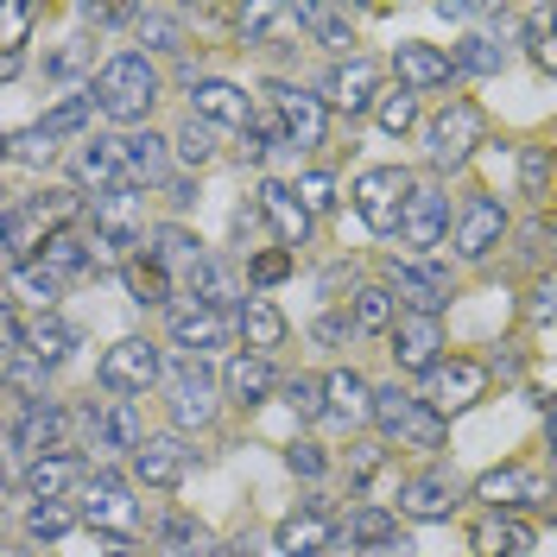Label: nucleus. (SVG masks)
I'll return each mask as SVG.
<instances>
[{"mask_svg": "<svg viewBox=\"0 0 557 557\" xmlns=\"http://www.w3.org/2000/svg\"><path fill=\"white\" fill-rule=\"evenodd\" d=\"M159 545H165V557H203L209 552V532L190 513H172V520L159 525Z\"/></svg>", "mask_w": 557, "mask_h": 557, "instance_id": "40", "label": "nucleus"}, {"mask_svg": "<svg viewBox=\"0 0 557 557\" xmlns=\"http://www.w3.org/2000/svg\"><path fill=\"white\" fill-rule=\"evenodd\" d=\"M298 26H311L323 45H348V13L336 7H298Z\"/></svg>", "mask_w": 557, "mask_h": 557, "instance_id": "47", "label": "nucleus"}, {"mask_svg": "<svg viewBox=\"0 0 557 557\" xmlns=\"http://www.w3.org/2000/svg\"><path fill=\"white\" fill-rule=\"evenodd\" d=\"M292 469L298 475H323V450L317 444H292Z\"/></svg>", "mask_w": 557, "mask_h": 557, "instance_id": "55", "label": "nucleus"}, {"mask_svg": "<svg viewBox=\"0 0 557 557\" xmlns=\"http://www.w3.org/2000/svg\"><path fill=\"white\" fill-rule=\"evenodd\" d=\"M374 424H381L386 437L412 444V450H444V437H450L444 412H437L431 399H412L406 386H381V393H374Z\"/></svg>", "mask_w": 557, "mask_h": 557, "instance_id": "2", "label": "nucleus"}, {"mask_svg": "<svg viewBox=\"0 0 557 557\" xmlns=\"http://www.w3.org/2000/svg\"><path fill=\"white\" fill-rule=\"evenodd\" d=\"M83 424L96 431V450H127V456L146 450V424H139L134 399H102V406L83 412Z\"/></svg>", "mask_w": 557, "mask_h": 557, "instance_id": "10", "label": "nucleus"}, {"mask_svg": "<svg viewBox=\"0 0 557 557\" xmlns=\"http://www.w3.org/2000/svg\"><path fill=\"white\" fill-rule=\"evenodd\" d=\"M152 102H159V70L146 64L139 51L102 64V76H96V108H102L108 121H146Z\"/></svg>", "mask_w": 557, "mask_h": 557, "instance_id": "1", "label": "nucleus"}, {"mask_svg": "<svg viewBox=\"0 0 557 557\" xmlns=\"http://www.w3.org/2000/svg\"><path fill=\"white\" fill-rule=\"evenodd\" d=\"M330 399H336V418H343V424H361V418H374V393H368V381H361V374H355V368H336V374H330Z\"/></svg>", "mask_w": 557, "mask_h": 557, "instance_id": "35", "label": "nucleus"}, {"mask_svg": "<svg viewBox=\"0 0 557 557\" xmlns=\"http://www.w3.org/2000/svg\"><path fill=\"white\" fill-rule=\"evenodd\" d=\"M172 418L184 424V431H190V424L203 431L209 418H215V381H209L203 361H184V368H177V381H172Z\"/></svg>", "mask_w": 557, "mask_h": 557, "instance_id": "19", "label": "nucleus"}, {"mask_svg": "<svg viewBox=\"0 0 557 557\" xmlns=\"http://www.w3.org/2000/svg\"><path fill=\"white\" fill-rule=\"evenodd\" d=\"M532 317H557V273L539 278V292H532Z\"/></svg>", "mask_w": 557, "mask_h": 557, "instance_id": "56", "label": "nucleus"}, {"mask_svg": "<svg viewBox=\"0 0 557 557\" xmlns=\"http://www.w3.org/2000/svg\"><path fill=\"white\" fill-rule=\"evenodd\" d=\"M64 437V406L58 399H38V406H26V412L13 418V456H33V462H45V450Z\"/></svg>", "mask_w": 557, "mask_h": 557, "instance_id": "17", "label": "nucleus"}, {"mask_svg": "<svg viewBox=\"0 0 557 557\" xmlns=\"http://www.w3.org/2000/svg\"><path fill=\"white\" fill-rule=\"evenodd\" d=\"M83 64H89V45H83V38H70L64 51L51 58V76H70V70H83Z\"/></svg>", "mask_w": 557, "mask_h": 557, "instance_id": "54", "label": "nucleus"}, {"mask_svg": "<svg viewBox=\"0 0 557 557\" xmlns=\"http://www.w3.org/2000/svg\"><path fill=\"white\" fill-rule=\"evenodd\" d=\"M89 114H96V89H89V96H70V102H58L33 127L38 146H51V139H64V134H83V127H89Z\"/></svg>", "mask_w": 557, "mask_h": 557, "instance_id": "37", "label": "nucleus"}, {"mask_svg": "<svg viewBox=\"0 0 557 557\" xmlns=\"http://www.w3.org/2000/svg\"><path fill=\"white\" fill-rule=\"evenodd\" d=\"M184 292H190V305H203V311H228V305L242 298V292H235V278H228V267H215V260H209Z\"/></svg>", "mask_w": 557, "mask_h": 557, "instance_id": "39", "label": "nucleus"}, {"mask_svg": "<svg viewBox=\"0 0 557 557\" xmlns=\"http://www.w3.org/2000/svg\"><path fill=\"white\" fill-rule=\"evenodd\" d=\"M76 482H83V462H76V456H45V462L26 469V494H33L38 507H45V500H64Z\"/></svg>", "mask_w": 557, "mask_h": 557, "instance_id": "31", "label": "nucleus"}, {"mask_svg": "<svg viewBox=\"0 0 557 557\" xmlns=\"http://www.w3.org/2000/svg\"><path fill=\"white\" fill-rule=\"evenodd\" d=\"M209 557H260V552H253V539H235V545H222V552H209Z\"/></svg>", "mask_w": 557, "mask_h": 557, "instance_id": "60", "label": "nucleus"}, {"mask_svg": "<svg viewBox=\"0 0 557 557\" xmlns=\"http://www.w3.org/2000/svg\"><path fill=\"white\" fill-rule=\"evenodd\" d=\"M482 393H487V368L475 355L437 361V374H431V406H437V412H462V406H475Z\"/></svg>", "mask_w": 557, "mask_h": 557, "instance_id": "11", "label": "nucleus"}, {"mask_svg": "<svg viewBox=\"0 0 557 557\" xmlns=\"http://www.w3.org/2000/svg\"><path fill=\"white\" fill-rule=\"evenodd\" d=\"M292 267H298L292 247H260V253L247 260V278H253V285H278V278H292Z\"/></svg>", "mask_w": 557, "mask_h": 557, "instance_id": "46", "label": "nucleus"}, {"mask_svg": "<svg viewBox=\"0 0 557 557\" xmlns=\"http://www.w3.org/2000/svg\"><path fill=\"white\" fill-rule=\"evenodd\" d=\"M437 348H444L437 317L399 311V323H393V361H399L406 374H437Z\"/></svg>", "mask_w": 557, "mask_h": 557, "instance_id": "9", "label": "nucleus"}, {"mask_svg": "<svg viewBox=\"0 0 557 557\" xmlns=\"http://www.w3.org/2000/svg\"><path fill=\"white\" fill-rule=\"evenodd\" d=\"M475 500H487L494 513H507V507H525V500H545V482H539L532 462H500V469H487L475 482Z\"/></svg>", "mask_w": 557, "mask_h": 557, "instance_id": "13", "label": "nucleus"}, {"mask_svg": "<svg viewBox=\"0 0 557 557\" xmlns=\"http://www.w3.org/2000/svg\"><path fill=\"white\" fill-rule=\"evenodd\" d=\"M456 507V482L450 475H412V482L399 487V513H412V520H450Z\"/></svg>", "mask_w": 557, "mask_h": 557, "instance_id": "27", "label": "nucleus"}, {"mask_svg": "<svg viewBox=\"0 0 557 557\" xmlns=\"http://www.w3.org/2000/svg\"><path fill=\"white\" fill-rule=\"evenodd\" d=\"M444 235H450V197L431 190V184H418L412 203H406V222H399V242L424 253V247H437Z\"/></svg>", "mask_w": 557, "mask_h": 557, "instance_id": "12", "label": "nucleus"}, {"mask_svg": "<svg viewBox=\"0 0 557 557\" xmlns=\"http://www.w3.org/2000/svg\"><path fill=\"white\" fill-rule=\"evenodd\" d=\"M267 102L278 108V121H285V139H292V146H323V102H317V96H305L298 83H273Z\"/></svg>", "mask_w": 557, "mask_h": 557, "instance_id": "15", "label": "nucleus"}, {"mask_svg": "<svg viewBox=\"0 0 557 557\" xmlns=\"http://www.w3.org/2000/svg\"><path fill=\"white\" fill-rule=\"evenodd\" d=\"M13 557H26V552H13Z\"/></svg>", "mask_w": 557, "mask_h": 557, "instance_id": "64", "label": "nucleus"}, {"mask_svg": "<svg viewBox=\"0 0 557 557\" xmlns=\"http://www.w3.org/2000/svg\"><path fill=\"white\" fill-rule=\"evenodd\" d=\"M190 114H203L209 127H242L253 121V108L235 83H222V76H203V83H190Z\"/></svg>", "mask_w": 557, "mask_h": 557, "instance_id": "18", "label": "nucleus"}, {"mask_svg": "<svg viewBox=\"0 0 557 557\" xmlns=\"http://www.w3.org/2000/svg\"><path fill=\"white\" fill-rule=\"evenodd\" d=\"M96 242L121 247V253L146 242V197H134V184H127V190H108V197H96Z\"/></svg>", "mask_w": 557, "mask_h": 557, "instance_id": "8", "label": "nucleus"}, {"mask_svg": "<svg viewBox=\"0 0 557 557\" xmlns=\"http://www.w3.org/2000/svg\"><path fill=\"white\" fill-rule=\"evenodd\" d=\"M393 292H399L412 311L437 317L450 305V273H437V267H399V260H393Z\"/></svg>", "mask_w": 557, "mask_h": 557, "instance_id": "25", "label": "nucleus"}, {"mask_svg": "<svg viewBox=\"0 0 557 557\" xmlns=\"http://www.w3.org/2000/svg\"><path fill=\"white\" fill-rule=\"evenodd\" d=\"M399 317H393V292L386 285H368V292H355V330H393Z\"/></svg>", "mask_w": 557, "mask_h": 557, "instance_id": "43", "label": "nucleus"}, {"mask_svg": "<svg viewBox=\"0 0 557 557\" xmlns=\"http://www.w3.org/2000/svg\"><path fill=\"white\" fill-rule=\"evenodd\" d=\"M70 525H76V513H70L64 500H45V507L26 513V532H33V539H64Z\"/></svg>", "mask_w": 557, "mask_h": 557, "instance_id": "48", "label": "nucleus"}, {"mask_svg": "<svg viewBox=\"0 0 557 557\" xmlns=\"http://www.w3.org/2000/svg\"><path fill=\"white\" fill-rule=\"evenodd\" d=\"M152 253H159V267H165V273H177L184 285H190V278L209 267L203 242H197L190 228H159V247H152Z\"/></svg>", "mask_w": 557, "mask_h": 557, "instance_id": "30", "label": "nucleus"}, {"mask_svg": "<svg viewBox=\"0 0 557 557\" xmlns=\"http://www.w3.org/2000/svg\"><path fill=\"white\" fill-rule=\"evenodd\" d=\"M38 247H45V253L26 267V285H33L45 305H51L64 285H76V278L96 273V253H89V242H83L76 228H64V235H51V242H38Z\"/></svg>", "mask_w": 557, "mask_h": 557, "instance_id": "3", "label": "nucleus"}, {"mask_svg": "<svg viewBox=\"0 0 557 557\" xmlns=\"http://www.w3.org/2000/svg\"><path fill=\"white\" fill-rule=\"evenodd\" d=\"M235 235H242V242L260 235V209H235Z\"/></svg>", "mask_w": 557, "mask_h": 557, "instance_id": "59", "label": "nucleus"}, {"mask_svg": "<svg viewBox=\"0 0 557 557\" xmlns=\"http://www.w3.org/2000/svg\"><path fill=\"white\" fill-rule=\"evenodd\" d=\"M368 557H412V545H406V539H393V545H381V552H368Z\"/></svg>", "mask_w": 557, "mask_h": 557, "instance_id": "61", "label": "nucleus"}, {"mask_svg": "<svg viewBox=\"0 0 557 557\" xmlns=\"http://www.w3.org/2000/svg\"><path fill=\"white\" fill-rule=\"evenodd\" d=\"M532 58L557 76V7L552 13H532Z\"/></svg>", "mask_w": 557, "mask_h": 557, "instance_id": "51", "label": "nucleus"}, {"mask_svg": "<svg viewBox=\"0 0 557 557\" xmlns=\"http://www.w3.org/2000/svg\"><path fill=\"white\" fill-rule=\"evenodd\" d=\"M96 381L108 386V393H146V386L159 381V348L139 343V336H121V343L102 355V368H96Z\"/></svg>", "mask_w": 557, "mask_h": 557, "instance_id": "7", "label": "nucleus"}, {"mask_svg": "<svg viewBox=\"0 0 557 557\" xmlns=\"http://www.w3.org/2000/svg\"><path fill=\"white\" fill-rule=\"evenodd\" d=\"M500 64H507V58H500L494 38H462V45H456V70H469V76H500Z\"/></svg>", "mask_w": 557, "mask_h": 557, "instance_id": "44", "label": "nucleus"}, {"mask_svg": "<svg viewBox=\"0 0 557 557\" xmlns=\"http://www.w3.org/2000/svg\"><path fill=\"white\" fill-rule=\"evenodd\" d=\"M127 177L134 184H165V139L159 134H127Z\"/></svg>", "mask_w": 557, "mask_h": 557, "instance_id": "38", "label": "nucleus"}, {"mask_svg": "<svg viewBox=\"0 0 557 557\" xmlns=\"http://www.w3.org/2000/svg\"><path fill=\"white\" fill-rule=\"evenodd\" d=\"M70 172H76V184H96L102 197L134 184V177H127V146H121V139H89V146H76Z\"/></svg>", "mask_w": 557, "mask_h": 557, "instance_id": "14", "label": "nucleus"}, {"mask_svg": "<svg viewBox=\"0 0 557 557\" xmlns=\"http://www.w3.org/2000/svg\"><path fill=\"white\" fill-rule=\"evenodd\" d=\"M121 278H127L134 305H165V298H172V273L159 267V253H127Z\"/></svg>", "mask_w": 557, "mask_h": 557, "instance_id": "32", "label": "nucleus"}, {"mask_svg": "<svg viewBox=\"0 0 557 557\" xmlns=\"http://www.w3.org/2000/svg\"><path fill=\"white\" fill-rule=\"evenodd\" d=\"M209 152H215V134H209V121L190 114V127L177 134V159H184V165H209Z\"/></svg>", "mask_w": 557, "mask_h": 557, "instance_id": "49", "label": "nucleus"}, {"mask_svg": "<svg viewBox=\"0 0 557 557\" xmlns=\"http://www.w3.org/2000/svg\"><path fill=\"white\" fill-rule=\"evenodd\" d=\"M500 235H507V209L494 203V197H469L462 222H456V253L462 260H482V253L500 247Z\"/></svg>", "mask_w": 557, "mask_h": 557, "instance_id": "16", "label": "nucleus"}, {"mask_svg": "<svg viewBox=\"0 0 557 557\" xmlns=\"http://www.w3.org/2000/svg\"><path fill=\"white\" fill-rule=\"evenodd\" d=\"M134 475L146 487H177L190 475V450H184V437H146V450L134 456Z\"/></svg>", "mask_w": 557, "mask_h": 557, "instance_id": "23", "label": "nucleus"}, {"mask_svg": "<svg viewBox=\"0 0 557 557\" xmlns=\"http://www.w3.org/2000/svg\"><path fill=\"white\" fill-rule=\"evenodd\" d=\"M343 336H355V317H323L317 323V343H343Z\"/></svg>", "mask_w": 557, "mask_h": 557, "instance_id": "58", "label": "nucleus"}, {"mask_svg": "<svg viewBox=\"0 0 557 557\" xmlns=\"http://www.w3.org/2000/svg\"><path fill=\"white\" fill-rule=\"evenodd\" d=\"M545 431H552V456H557V406H552V418H545Z\"/></svg>", "mask_w": 557, "mask_h": 557, "instance_id": "63", "label": "nucleus"}, {"mask_svg": "<svg viewBox=\"0 0 557 557\" xmlns=\"http://www.w3.org/2000/svg\"><path fill=\"white\" fill-rule=\"evenodd\" d=\"M108 557H134V545H127V539H114V545H108Z\"/></svg>", "mask_w": 557, "mask_h": 557, "instance_id": "62", "label": "nucleus"}, {"mask_svg": "<svg viewBox=\"0 0 557 557\" xmlns=\"http://www.w3.org/2000/svg\"><path fill=\"white\" fill-rule=\"evenodd\" d=\"M222 386H228V399H235V406H260V399L278 386L273 381V361H267V355H235V361L222 368Z\"/></svg>", "mask_w": 557, "mask_h": 557, "instance_id": "28", "label": "nucleus"}, {"mask_svg": "<svg viewBox=\"0 0 557 557\" xmlns=\"http://www.w3.org/2000/svg\"><path fill=\"white\" fill-rule=\"evenodd\" d=\"M172 343L190 348V361H197L203 348H222V343H228V317H222V311H203V305H177V311H172Z\"/></svg>", "mask_w": 557, "mask_h": 557, "instance_id": "26", "label": "nucleus"}, {"mask_svg": "<svg viewBox=\"0 0 557 557\" xmlns=\"http://www.w3.org/2000/svg\"><path fill=\"white\" fill-rule=\"evenodd\" d=\"M70 348H76V330L58 323V317H38V330H33V361L38 368H58Z\"/></svg>", "mask_w": 557, "mask_h": 557, "instance_id": "41", "label": "nucleus"}, {"mask_svg": "<svg viewBox=\"0 0 557 557\" xmlns=\"http://www.w3.org/2000/svg\"><path fill=\"white\" fill-rule=\"evenodd\" d=\"M267 152H273V139L260 134V127H247V134H242V159H247V165H260Z\"/></svg>", "mask_w": 557, "mask_h": 557, "instance_id": "57", "label": "nucleus"}, {"mask_svg": "<svg viewBox=\"0 0 557 557\" xmlns=\"http://www.w3.org/2000/svg\"><path fill=\"white\" fill-rule=\"evenodd\" d=\"M552 184H557V159H552V146H520V197H525V203L545 209Z\"/></svg>", "mask_w": 557, "mask_h": 557, "instance_id": "36", "label": "nucleus"}, {"mask_svg": "<svg viewBox=\"0 0 557 557\" xmlns=\"http://www.w3.org/2000/svg\"><path fill=\"white\" fill-rule=\"evenodd\" d=\"M83 520L108 532V539H134L139 532V507H134V487L121 482V475H96V482L83 487Z\"/></svg>", "mask_w": 557, "mask_h": 557, "instance_id": "5", "label": "nucleus"}, {"mask_svg": "<svg viewBox=\"0 0 557 557\" xmlns=\"http://www.w3.org/2000/svg\"><path fill=\"white\" fill-rule=\"evenodd\" d=\"M374 121H381V134H393V139L412 134L418 127V96L412 89H386L381 102H374Z\"/></svg>", "mask_w": 557, "mask_h": 557, "instance_id": "42", "label": "nucleus"}, {"mask_svg": "<svg viewBox=\"0 0 557 557\" xmlns=\"http://www.w3.org/2000/svg\"><path fill=\"white\" fill-rule=\"evenodd\" d=\"M482 134H487V114L475 102H450L437 121H431V165H462L475 146H482Z\"/></svg>", "mask_w": 557, "mask_h": 557, "instance_id": "6", "label": "nucleus"}, {"mask_svg": "<svg viewBox=\"0 0 557 557\" xmlns=\"http://www.w3.org/2000/svg\"><path fill=\"white\" fill-rule=\"evenodd\" d=\"M330 539H336V520H330L317 500L305 507V513H285V520H278V552L285 557H323Z\"/></svg>", "mask_w": 557, "mask_h": 557, "instance_id": "21", "label": "nucleus"}, {"mask_svg": "<svg viewBox=\"0 0 557 557\" xmlns=\"http://www.w3.org/2000/svg\"><path fill=\"white\" fill-rule=\"evenodd\" d=\"M343 539H348V552H381L399 532H393V513H386V507H355L348 525H343Z\"/></svg>", "mask_w": 557, "mask_h": 557, "instance_id": "34", "label": "nucleus"}, {"mask_svg": "<svg viewBox=\"0 0 557 557\" xmlns=\"http://www.w3.org/2000/svg\"><path fill=\"white\" fill-rule=\"evenodd\" d=\"M323 102H336L343 114L374 108V102H381V96H374V64H368V58H348V64H336L330 76H323Z\"/></svg>", "mask_w": 557, "mask_h": 557, "instance_id": "24", "label": "nucleus"}, {"mask_svg": "<svg viewBox=\"0 0 557 557\" xmlns=\"http://www.w3.org/2000/svg\"><path fill=\"white\" fill-rule=\"evenodd\" d=\"M412 190L418 184L399 172V165H374V172H361V184H355V209H361V222H368L374 235H393V228L406 222Z\"/></svg>", "mask_w": 557, "mask_h": 557, "instance_id": "4", "label": "nucleus"}, {"mask_svg": "<svg viewBox=\"0 0 557 557\" xmlns=\"http://www.w3.org/2000/svg\"><path fill=\"white\" fill-rule=\"evenodd\" d=\"M285 330H292V323H285V311H278V305H267V298H253V305L242 311V336H247V348H253V355H273V348L285 343Z\"/></svg>", "mask_w": 557, "mask_h": 557, "instance_id": "33", "label": "nucleus"}, {"mask_svg": "<svg viewBox=\"0 0 557 557\" xmlns=\"http://www.w3.org/2000/svg\"><path fill=\"white\" fill-rule=\"evenodd\" d=\"M0 26H7V51H20L26 45V26H33V7L26 0H7L0 7Z\"/></svg>", "mask_w": 557, "mask_h": 557, "instance_id": "53", "label": "nucleus"}, {"mask_svg": "<svg viewBox=\"0 0 557 557\" xmlns=\"http://www.w3.org/2000/svg\"><path fill=\"white\" fill-rule=\"evenodd\" d=\"M260 215L278 228L285 247L311 242V209H305V197H298V184H260Z\"/></svg>", "mask_w": 557, "mask_h": 557, "instance_id": "20", "label": "nucleus"}, {"mask_svg": "<svg viewBox=\"0 0 557 557\" xmlns=\"http://www.w3.org/2000/svg\"><path fill=\"white\" fill-rule=\"evenodd\" d=\"M323 393H330L323 381H311V374H298V381H285V406H292L298 418H317V412H323Z\"/></svg>", "mask_w": 557, "mask_h": 557, "instance_id": "50", "label": "nucleus"}, {"mask_svg": "<svg viewBox=\"0 0 557 557\" xmlns=\"http://www.w3.org/2000/svg\"><path fill=\"white\" fill-rule=\"evenodd\" d=\"M393 70H399V89H450L456 58H444L437 45H399Z\"/></svg>", "mask_w": 557, "mask_h": 557, "instance_id": "22", "label": "nucleus"}, {"mask_svg": "<svg viewBox=\"0 0 557 557\" xmlns=\"http://www.w3.org/2000/svg\"><path fill=\"white\" fill-rule=\"evenodd\" d=\"M298 197H305L311 215H317V209H330V203H336V177H330V172H305V177H298Z\"/></svg>", "mask_w": 557, "mask_h": 557, "instance_id": "52", "label": "nucleus"}, {"mask_svg": "<svg viewBox=\"0 0 557 557\" xmlns=\"http://www.w3.org/2000/svg\"><path fill=\"white\" fill-rule=\"evenodd\" d=\"M134 26L152 51H184V20H177V13H139Z\"/></svg>", "mask_w": 557, "mask_h": 557, "instance_id": "45", "label": "nucleus"}, {"mask_svg": "<svg viewBox=\"0 0 557 557\" xmlns=\"http://www.w3.org/2000/svg\"><path fill=\"white\" fill-rule=\"evenodd\" d=\"M469 545H475V557H520V552H532V525L513 520V513H487Z\"/></svg>", "mask_w": 557, "mask_h": 557, "instance_id": "29", "label": "nucleus"}]
</instances>
